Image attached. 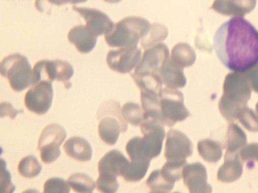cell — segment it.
<instances>
[{"instance_id":"6da1fadb","label":"cell","mask_w":258,"mask_h":193,"mask_svg":"<svg viewBox=\"0 0 258 193\" xmlns=\"http://www.w3.org/2000/svg\"><path fill=\"white\" fill-rule=\"evenodd\" d=\"M217 56L230 71L242 72L258 63V31L242 17L222 24L213 37Z\"/></svg>"},{"instance_id":"7a4b0ae2","label":"cell","mask_w":258,"mask_h":193,"mask_svg":"<svg viewBox=\"0 0 258 193\" xmlns=\"http://www.w3.org/2000/svg\"><path fill=\"white\" fill-rule=\"evenodd\" d=\"M140 128L143 137L131 139L126 151L131 160L150 161L160 154L165 131L163 125L151 119L144 120Z\"/></svg>"},{"instance_id":"3957f363","label":"cell","mask_w":258,"mask_h":193,"mask_svg":"<svg viewBox=\"0 0 258 193\" xmlns=\"http://www.w3.org/2000/svg\"><path fill=\"white\" fill-rule=\"evenodd\" d=\"M151 24L144 18L126 17L114 23L110 30L104 34L107 45L112 47L137 46L140 39L149 32Z\"/></svg>"},{"instance_id":"277c9868","label":"cell","mask_w":258,"mask_h":193,"mask_svg":"<svg viewBox=\"0 0 258 193\" xmlns=\"http://www.w3.org/2000/svg\"><path fill=\"white\" fill-rule=\"evenodd\" d=\"M120 109L118 102L109 100L102 103L97 111L99 136L104 143L109 145H114L120 132L123 133L127 128Z\"/></svg>"},{"instance_id":"5b68a950","label":"cell","mask_w":258,"mask_h":193,"mask_svg":"<svg viewBox=\"0 0 258 193\" xmlns=\"http://www.w3.org/2000/svg\"><path fill=\"white\" fill-rule=\"evenodd\" d=\"M0 72L15 91L20 92L33 85V70L27 57L20 53L5 57L1 62Z\"/></svg>"},{"instance_id":"8992f818","label":"cell","mask_w":258,"mask_h":193,"mask_svg":"<svg viewBox=\"0 0 258 193\" xmlns=\"http://www.w3.org/2000/svg\"><path fill=\"white\" fill-rule=\"evenodd\" d=\"M74 74L72 65L67 61L56 59H42L37 62L33 69V85L41 81H61L66 88H69L70 78Z\"/></svg>"},{"instance_id":"52a82bcc","label":"cell","mask_w":258,"mask_h":193,"mask_svg":"<svg viewBox=\"0 0 258 193\" xmlns=\"http://www.w3.org/2000/svg\"><path fill=\"white\" fill-rule=\"evenodd\" d=\"M183 94L177 89L162 88L160 94V114L164 125L173 126L190 115L184 105Z\"/></svg>"},{"instance_id":"ba28073f","label":"cell","mask_w":258,"mask_h":193,"mask_svg":"<svg viewBox=\"0 0 258 193\" xmlns=\"http://www.w3.org/2000/svg\"><path fill=\"white\" fill-rule=\"evenodd\" d=\"M52 83L41 81L34 84L26 92L24 103L29 111L38 115L44 114L50 108L52 98Z\"/></svg>"},{"instance_id":"9c48e42d","label":"cell","mask_w":258,"mask_h":193,"mask_svg":"<svg viewBox=\"0 0 258 193\" xmlns=\"http://www.w3.org/2000/svg\"><path fill=\"white\" fill-rule=\"evenodd\" d=\"M141 53V49L137 46L112 49L107 54L106 62L111 70L121 74L128 73L139 65Z\"/></svg>"},{"instance_id":"30bf717a","label":"cell","mask_w":258,"mask_h":193,"mask_svg":"<svg viewBox=\"0 0 258 193\" xmlns=\"http://www.w3.org/2000/svg\"><path fill=\"white\" fill-rule=\"evenodd\" d=\"M192 152V144L184 133L173 128L168 131L164 150L167 160L185 159Z\"/></svg>"},{"instance_id":"8fae6325","label":"cell","mask_w":258,"mask_h":193,"mask_svg":"<svg viewBox=\"0 0 258 193\" xmlns=\"http://www.w3.org/2000/svg\"><path fill=\"white\" fill-rule=\"evenodd\" d=\"M169 57V51L164 43H158L146 48L134 73L136 74L156 73Z\"/></svg>"},{"instance_id":"7c38bea8","label":"cell","mask_w":258,"mask_h":193,"mask_svg":"<svg viewBox=\"0 0 258 193\" xmlns=\"http://www.w3.org/2000/svg\"><path fill=\"white\" fill-rule=\"evenodd\" d=\"M73 9L84 18L87 27L97 36L105 34L113 25L110 18L98 10L76 6H73Z\"/></svg>"},{"instance_id":"4fadbf2b","label":"cell","mask_w":258,"mask_h":193,"mask_svg":"<svg viewBox=\"0 0 258 193\" xmlns=\"http://www.w3.org/2000/svg\"><path fill=\"white\" fill-rule=\"evenodd\" d=\"M156 74L167 88L177 89L186 85L183 68L174 61L171 57L165 60Z\"/></svg>"},{"instance_id":"5bb4252c","label":"cell","mask_w":258,"mask_h":193,"mask_svg":"<svg viewBox=\"0 0 258 193\" xmlns=\"http://www.w3.org/2000/svg\"><path fill=\"white\" fill-rule=\"evenodd\" d=\"M67 137L64 129L56 123L47 125L42 131L38 141L37 149L41 152L60 151L59 146Z\"/></svg>"},{"instance_id":"9a60e30c","label":"cell","mask_w":258,"mask_h":193,"mask_svg":"<svg viewBox=\"0 0 258 193\" xmlns=\"http://www.w3.org/2000/svg\"><path fill=\"white\" fill-rule=\"evenodd\" d=\"M130 162L119 151L114 149L106 153L98 163L99 175L114 177L121 174Z\"/></svg>"},{"instance_id":"2e32d148","label":"cell","mask_w":258,"mask_h":193,"mask_svg":"<svg viewBox=\"0 0 258 193\" xmlns=\"http://www.w3.org/2000/svg\"><path fill=\"white\" fill-rule=\"evenodd\" d=\"M97 36L86 25H79L72 28L68 39L80 52L87 53L95 47Z\"/></svg>"},{"instance_id":"e0dca14e","label":"cell","mask_w":258,"mask_h":193,"mask_svg":"<svg viewBox=\"0 0 258 193\" xmlns=\"http://www.w3.org/2000/svg\"><path fill=\"white\" fill-rule=\"evenodd\" d=\"M182 178L190 192H201L206 189V170L201 163L186 165L183 170Z\"/></svg>"},{"instance_id":"ac0fdd59","label":"cell","mask_w":258,"mask_h":193,"mask_svg":"<svg viewBox=\"0 0 258 193\" xmlns=\"http://www.w3.org/2000/svg\"><path fill=\"white\" fill-rule=\"evenodd\" d=\"M66 154L72 158L81 162L89 161L92 157L91 147L88 141L80 137H72L63 145Z\"/></svg>"},{"instance_id":"d6986e66","label":"cell","mask_w":258,"mask_h":193,"mask_svg":"<svg viewBox=\"0 0 258 193\" xmlns=\"http://www.w3.org/2000/svg\"><path fill=\"white\" fill-rule=\"evenodd\" d=\"M171 58L183 68L190 67L194 63L196 55L189 44L185 42H179L172 48Z\"/></svg>"},{"instance_id":"ffe728a7","label":"cell","mask_w":258,"mask_h":193,"mask_svg":"<svg viewBox=\"0 0 258 193\" xmlns=\"http://www.w3.org/2000/svg\"><path fill=\"white\" fill-rule=\"evenodd\" d=\"M131 76L140 91H155L161 93L162 90V83L156 73L136 74L132 73Z\"/></svg>"},{"instance_id":"44dd1931","label":"cell","mask_w":258,"mask_h":193,"mask_svg":"<svg viewBox=\"0 0 258 193\" xmlns=\"http://www.w3.org/2000/svg\"><path fill=\"white\" fill-rule=\"evenodd\" d=\"M150 161L131 160L123 170L121 176L126 181L137 182L145 175Z\"/></svg>"},{"instance_id":"7402d4cb","label":"cell","mask_w":258,"mask_h":193,"mask_svg":"<svg viewBox=\"0 0 258 193\" xmlns=\"http://www.w3.org/2000/svg\"><path fill=\"white\" fill-rule=\"evenodd\" d=\"M67 181L72 188L77 192L91 193L95 186L94 181L89 175L83 173L71 174Z\"/></svg>"},{"instance_id":"603a6c76","label":"cell","mask_w":258,"mask_h":193,"mask_svg":"<svg viewBox=\"0 0 258 193\" xmlns=\"http://www.w3.org/2000/svg\"><path fill=\"white\" fill-rule=\"evenodd\" d=\"M146 184L151 192H169L174 187V183L167 180L162 175L161 170L153 171L147 179Z\"/></svg>"},{"instance_id":"cb8c5ba5","label":"cell","mask_w":258,"mask_h":193,"mask_svg":"<svg viewBox=\"0 0 258 193\" xmlns=\"http://www.w3.org/2000/svg\"><path fill=\"white\" fill-rule=\"evenodd\" d=\"M168 34L167 27L159 23H153L148 34L141 39L142 47L146 49L165 40Z\"/></svg>"},{"instance_id":"d4e9b609","label":"cell","mask_w":258,"mask_h":193,"mask_svg":"<svg viewBox=\"0 0 258 193\" xmlns=\"http://www.w3.org/2000/svg\"><path fill=\"white\" fill-rule=\"evenodd\" d=\"M186 165V159L167 160L161 171L167 180L175 183L182 177L183 170Z\"/></svg>"},{"instance_id":"484cf974","label":"cell","mask_w":258,"mask_h":193,"mask_svg":"<svg viewBox=\"0 0 258 193\" xmlns=\"http://www.w3.org/2000/svg\"><path fill=\"white\" fill-rule=\"evenodd\" d=\"M125 121L134 126H139L145 120L144 111L138 104L128 102L125 103L121 109Z\"/></svg>"},{"instance_id":"4316f807","label":"cell","mask_w":258,"mask_h":193,"mask_svg":"<svg viewBox=\"0 0 258 193\" xmlns=\"http://www.w3.org/2000/svg\"><path fill=\"white\" fill-rule=\"evenodd\" d=\"M42 170V166L37 159L30 155L24 157L19 163L18 170L25 178H31L37 176Z\"/></svg>"},{"instance_id":"83f0119b","label":"cell","mask_w":258,"mask_h":193,"mask_svg":"<svg viewBox=\"0 0 258 193\" xmlns=\"http://www.w3.org/2000/svg\"><path fill=\"white\" fill-rule=\"evenodd\" d=\"M70 187L67 181L58 177H52L47 179L43 185L45 193H68Z\"/></svg>"},{"instance_id":"f1b7e54d","label":"cell","mask_w":258,"mask_h":193,"mask_svg":"<svg viewBox=\"0 0 258 193\" xmlns=\"http://www.w3.org/2000/svg\"><path fill=\"white\" fill-rule=\"evenodd\" d=\"M96 186L97 189L104 193H112L117 191L119 184L116 177L106 175H99L97 179Z\"/></svg>"},{"instance_id":"f546056e","label":"cell","mask_w":258,"mask_h":193,"mask_svg":"<svg viewBox=\"0 0 258 193\" xmlns=\"http://www.w3.org/2000/svg\"><path fill=\"white\" fill-rule=\"evenodd\" d=\"M16 186L11 182V176L6 168V162L3 159L1 160V192H13Z\"/></svg>"},{"instance_id":"4dcf8cb0","label":"cell","mask_w":258,"mask_h":193,"mask_svg":"<svg viewBox=\"0 0 258 193\" xmlns=\"http://www.w3.org/2000/svg\"><path fill=\"white\" fill-rule=\"evenodd\" d=\"M0 111L1 117L8 116L11 119H13L17 114L23 113L24 110L22 109L16 110L13 107L11 103L3 102L1 103Z\"/></svg>"},{"instance_id":"1f68e13d","label":"cell","mask_w":258,"mask_h":193,"mask_svg":"<svg viewBox=\"0 0 258 193\" xmlns=\"http://www.w3.org/2000/svg\"><path fill=\"white\" fill-rule=\"evenodd\" d=\"M49 4L57 6L62 5L67 3H70L71 0H46Z\"/></svg>"},{"instance_id":"d6a6232c","label":"cell","mask_w":258,"mask_h":193,"mask_svg":"<svg viewBox=\"0 0 258 193\" xmlns=\"http://www.w3.org/2000/svg\"><path fill=\"white\" fill-rule=\"evenodd\" d=\"M87 0H71V4H75L85 2Z\"/></svg>"},{"instance_id":"836d02e7","label":"cell","mask_w":258,"mask_h":193,"mask_svg":"<svg viewBox=\"0 0 258 193\" xmlns=\"http://www.w3.org/2000/svg\"><path fill=\"white\" fill-rule=\"evenodd\" d=\"M104 1L109 3H117L122 0H103Z\"/></svg>"}]
</instances>
